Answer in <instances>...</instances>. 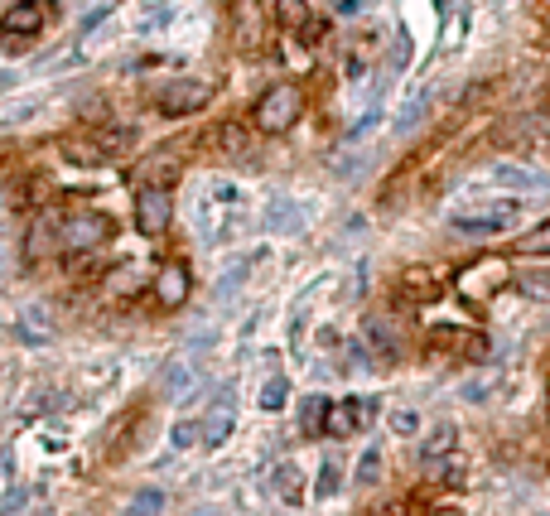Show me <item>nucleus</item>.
I'll list each match as a JSON object with an SVG mask.
<instances>
[{
	"label": "nucleus",
	"mask_w": 550,
	"mask_h": 516,
	"mask_svg": "<svg viewBox=\"0 0 550 516\" xmlns=\"http://www.w3.org/2000/svg\"><path fill=\"white\" fill-rule=\"evenodd\" d=\"M522 213V203L517 198H497V203H473V208H459L454 213V232H464V237H497V232H507L512 222Z\"/></svg>",
	"instance_id": "1"
},
{
	"label": "nucleus",
	"mask_w": 550,
	"mask_h": 516,
	"mask_svg": "<svg viewBox=\"0 0 550 516\" xmlns=\"http://www.w3.org/2000/svg\"><path fill=\"white\" fill-rule=\"evenodd\" d=\"M300 111H304V92L290 87V82H280V87H271V92L261 97V107H256V131H261V136H280V131H290V126L300 121Z\"/></svg>",
	"instance_id": "2"
},
{
	"label": "nucleus",
	"mask_w": 550,
	"mask_h": 516,
	"mask_svg": "<svg viewBox=\"0 0 550 516\" xmlns=\"http://www.w3.org/2000/svg\"><path fill=\"white\" fill-rule=\"evenodd\" d=\"M107 237L111 218H102V213H68L58 222V246L63 251H97V246H107Z\"/></svg>",
	"instance_id": "3"
},
{
	"label": "nucleus",
	"mask_w": 550,
	"mask_h": 516,
	"mask_svg": "<svg viewBox=\"0 0 550 516\" xmlns=\"http://www.w3.org/2000/svg\"><path fill=\"white\" fill-rule=\"evenodd\" d=\"M208 102H213V87L203 78H174L155 92V107L165 116H189V111H203Z\"/></svg>",
	"instance_id": "4"
},
{
	"label": "nucleus",
	"mask_w": 550,
	"mask_h": 516,
	"mask_svg": "<svg viewBox=\"0 0 550 516\" xmlns=\"http://www.w3.org/2000/svg\"><path fill=\"white\" fill-rule=\"evenodd\" d=\"M372 420H377V401H362V396H353V401H329L324 435L329 439H353V435H362Z\"/></svg>",
	"instance_id": "5"
},
{
	"label": "nucleus",
	"mask_w": 550,
	"mask_h": 516,
	"mask_svg": "<svg viewBox=\"0 0 550 516\" xmlns=\"http://www.w3.org/2000/svg\"><path fill=\"white\" fill-rule=\"evenodd\" d=\"M169 218H174V198H169L165 184H145L136 198V222L145 237H160L169 227Z\"/></svg>",
	"instance_id": "6"
},
{
	"label": "nucleus",
	"mask_w": 550,
	"mask_h": 516,
	"mask_svg": "<svg viewBox=\"0 0 550 516\" xmlns=\"http://www.w3.org/2000/svg\"><path fill=\"white\" fill-rule=\"evenodd\" d=\"M507 280V266L502 261H493V256H483V261H473L468 271H459V295L468 299H488Z\"/></svg>",
	"instance_id": "7"
},
{
	"label": "nucleus",
	"mask_w": 550,
	"mask_h": 516,
	"mask_svg": "<svg viewBox=\"0 0 550 516\" xmlns=\"http://www.w3.org/2000/svg\"><path fill=\"white\" fill-rule=\"evenodd\" d=\"M232 425H237V401H232V386H222L213 396V406H208V415H203V444L218 449L222 439L232 435Z\"/></svg>",
	"instance_id": "8"
},
{
	"label": "nucleus",
	"mask_w": 550,
	"mask_h": 516,
	"mask_svg": "<svg viewBox=\"0 0 550 516\" xmlns=\"http://www.w3.org/2000/svg\"><path fill=\"white\" fill-rule=\"evenodd\" d=\"M49 20V5L44 0H20V5H10L5 15H0V29L10 34V39H25V34H39Z\"/></svg>",
	"instance_id": "9"
},
{
	"label": "nucleus",
	"mask_w": 550,
	"mask_h": 516,
	"mask_svg": "<svg viewBox=\"0 0 550 516\" xmlns=\"http://www.w3.org/2000/svg\"><path fill=\"white\" fill-rule=\"evenodd\" d=\"M155 295H160V304H165V309H179V304L189 299V271H184L179 261H169L165 271L155 275Z\"/></svg>",
	"instance_id": "10"
},
{
	"label": "nucleus",
	"mask_w": 550,
	"mask_h": 516,
	"mask_svg": "<svg viewBox=\"0 0 550 516\" xmlns=\"http://www.w3.org/2000/svg\"><path fill=\"white\" fill-rule=\"evenodd\" d=\"M266 39V10L261 5H237V49H261Z\"/></svg>",
	"instance_id": "11"
},
{
	"label": "nucleus",
	"mask_w": 550,
	"mask_h": 516,
	"mask_svg": "<svg viewBox=\"0 0 550 516\" xmlns=\"http://www.w3.org/2000/svg\"><path fill=\"white\" fill-rule=\"evenodd\" d=\"M271 492L285 502V507H300V497H304L300 463H275V468H271Z\"/></svg>",
	"instance_id": "12"
},
{
	"label": "nucleus",
	"mask_w": 550,
	"mask_h": 516,
	"mask_svg": "<svg viewBox=\"0 0 550 516\" xmlns=\"http://www.w3.org/2000/svg\"><path fill=\"white\" fill-rule=\"evenodd\" d=\"M193 386H198V367H193V362H169L165 377H160V391H165V401H184Z\"/></svg>",
	"instance_id": "13"
},
{
	"label": "nucleus",
	"mask_w": 550,
	"mask_h": 516,
	"mask_svg": "<svg viewBox=\"0 0 550 516\" xmlns=\"http://www.w3.org/2000/svg\"><path fill=\"white\" fill-rule=\"evenodd\" d=\"M454 444H459V430H454L449 420H440V425L425 435V444H420V459H425V468H435L444 454H454Z\"/></svg>",
	"instance_id": "14"
},
{
	"label": "nucleus",
	"mask_w": 550,
	"mask_h": 516,
	"mask_svg": "<svg viewBox=\"0 0 550 516\" xmlns=\"http://www.w3.org/2000/svg\"><path fill=\"white\" fill-rule=\"evenodd\" d=\"M425 111H430V87H420V92H411V97H406V107L396 111L391 131H396V136H411L415 126L425 121Z\"/></svg>",
	"instance_id": "15"
},
{
	"label": "nucleus",
	"mask_w": 550,
	"mask_h": 516,
	"mask_svg": "<svg viewBox=\"0 0 550 516\" xmlns=\"http://www.w3.org/2000/svg\"><path fill=\"white\" fill-rule=\"evenodd\" d=\"M493 179H497V184H507V189H541V184H546V174L522 169V164H497Z\"/></svg>",
	"instance_id": "16"
},
{
	"label": "nucleus",
	"mask_w": 550,
	"mask_h": 516,
	"mask_svg": "<svg viewBox=\"0 0 550 516\" xmlns=\"http://www.w3.org/2000/svg\"><path fill=\"white\" fill-rule=\"evenodd\" d=\"M324 420H329V401H324V396H309V401H304V415H300V435L319 439L324 435Z\"/></svg>",
	"instance_id": "17"
},
{
	"label": "nucleus",
	"mask_w": 550,
	"mask_h": 516,
	"mask_svg": "<svg viewBox=\"0 0 550 516\" xmlns=\"http://www.w3.org/2000/svg\"><path fill=\"white\" fill-rule=\"evenodd\" d=\"M266 227H271V232H290V227H300L295 203H290V198H275L271 208H266Z\"/></svg>",
	"instance_id": "18"
},
{
	"label": "nucleus",
	"mask_w": 550,
	"mask_h": 516,
	"mask_svg": "<svg viewBox=\"0 0 550 516\" xmlns=\"http://www.w3.org/2000/svg\"><path fill=\"white\" fill-rule=\"evenodd\" d=\"M497 381H502V377H497L493 367H488V372H478V377H468L464 386H459V396H464V401H488V396H493V391H497Z\"/></svg>",
	"instance_id": "19"
},
{
	"label": "nucleus",
	"mask_w": 550,
	"mask_h": 516,
	"mask_svg": "<svg viewBox=\"0 0 550 516\" xmlns=\"http://www.w3.org/2000/svg\"><path fill=\"white\" fill-rule=\"evenodd\" d=\"M160 512H165V492L160 488H145L126 502V516H160Z\"/></svg>",
	"instance_id": "20"
},
{
	"label": "nucleus",
	"mask_w": 550,
	"mask_h": 516,
	"mask_svg": "<svg viewBox=\"0 0 550 516\" xmlns=\"http://www.w3.org/2000/svg\"><path fill=\"white\" fill-rule=\"evenodd\" d=\"M102 145H87V140H63V160H73V164H102Z\"/></svg>",
	"instance_id": "21"
},
{
	"label": "nucleus",
	"mask_w": 550,
	"mask_h": 516,
	"mask_svg": "<svg viewBox=\"0 0 550 516\" xmlns=\"http://www.w3.org/2000/svg\"><path fill=\"white\" fill-rule=\"evenodd\" d=\"M285 401H290V381L285 377H271L261 386V410H280Z\"/></svg>",
	"instance_id": "22"
},
{
	"label": "nucleus",
	"mask_w": 550,
	"mask_h": 516,
	"mask_svg": "<svg viewBox=\"0 0 550 516\" xmlns=\"http://www.w3.org/2000/svg\"><path fill=\"white\" fill-rule=\"evenodd\" d=\"M517 251H526V256H550V222H541L536 232H526Z\"/></svg>",
	"instance_id": "23"
},
{
	"label": "nucleus",
	"mask_w": 550,
	"mask_h": 516,
	"mask_svg": "<svg viewBox=\"0 0 550 516\" xmlns=\"http://www.w3.org/2000/svg\"><path fill=\"white\" fill-rule=\"evenodd\" d=\"M377 478H382V454H377V449H367V454L358 459V483H362V488H372Z\"/></svg>",
	"instance_id": "24"
},
{
	"label": "nucleus",
	"mask_w": 550,
	"mask_h": 516,
	"mask_svg": "<svg viewBox=\"0 0 550 516\" xmlns=\"http://www.w3.org/2000/svg\"><path fill=\"white\" fill-rule=\"evenodd\" d=\"M338 488H343V468L329 459L324 468H319V497H333Z\"/></svg>",
	"instance_id": "25"
},
{
	"label": "nucleus",
	"mask_w": 550,
	"mask_h": 516,
	"mask_svg": "<svg viewBox=\"0 0 550 516\" xmlns=\"http://www.w3.org/2000/svg\"><path fill=\"white\" fill-rule=\"evenodd\" d=\"M174 444H179V449H189V444H203V425H193V420H179V425H174Z\"/></svg>",
	"instance_id": "26"
},
{
	"label": "nucleus",
	"mask_w": 550,
	"mask_h": 516,
	"mask_svg": "<svg viewBox=\"0 0 550 516\" xmlns=\"http://www.w3.org/2000/svg\"><path fill=\"white\" fill-rule=\"evenodd\" d=\"M367 338H372V343H377V348H382L386 357H396V338L386 333V324H382V319H372V324H367Z\"/></svg>",
	"instance_id": "27"
},
{
	"label": "nucleus",
	"mask_w": 550,
	"mask_h": 516,
	"mask_svg": "<svg viewBox=\"0 0 550 516\" xmlns=\"http://www.w3.org/2000/svg\"><path fill=\"white\" fill-rule=\"evenodd\" d=\"M391 430H396V435H415V430H420V415H415V410H391Z\"/></svg>",
	"instance_id": "28"
},
{
	"label": "nucleus",
	"mask_w": 550,
	"mask_h": 516,
	"mask_svg": "<svg viewBox=\"0 0 550 516\" xmlns=\"http://www.w3.org/2000/svg\"><path fill=\"white\" fill-rule=\"evenodd\" d=\"M522 290H526L531 299H550V275H526Z\"/></svg>",
	"instance_id": "29"
},
{
	"label": "nucleus",
	"mask_w": 550,
	"mask_h": 516,
	"mask_svg": "<svg viewBox=\"0 0 550 516\" xmlns=\"http://www.w3.org/2000/svg\"><path fill=\"white\" fill-rule=\"evenodd\" d=\"M145 15H150V20H140V29H160V25H169V20H174V10H169V5H150Z\"/></svg>",
	"instance_id": "30"
},
{
	"label": "nucleus",
	"mask_w": 550,
	"mask_h": 516,
	"mask_svg": "<svg viewBox=\"0 0 550 516\" xmlns=\"http://www.w3.org/2000/svg\"><path fill=\"white\" fill-rule=\"evenodd\" d=\"M430 473H435L440 483H464V463H459V459L444 463V468H430Z\"/></svg>",
	"instance_id": "31"
},
{
	"label": "nucleus",
	"mask_w": 550,
	"mask_h": 516,
	"mask_svg": "<svg viewBox=\"0 0 550 516\" xmlns=\"http://www.w3.org/2000/svg\"><path fill=\"white\" fill-rule=\"evenodd\" d=\"M333 15H338V20H358V15H367V5H358V0H343V5H333Z\"/></svg>",
	"instance_id": "32"
},
{
	"label": "nucleus",
	"mask_w": 550,
	"mask_h": 516,
	"mask_svg": "<svg viewBox=\"0 0 550 516\" xmlns=\"http://www.w3.org/2000/svg\"><path fill=\"white\" fill-rule=\"evenodd\" d=\"M107 15H111V5H92V10L83 15V29H97L102 20H107Z\"/></svg>",
	"instance_id": "33"
},
{
	"label": "nucleus",
	"mask_w": 550,
	"mask_h": 516,
	"mask_svg": "<svg viewBox=\"0 0 550 516\" xmlns=\"http://www.w3.org/2000/svg\"><path fill=\"white\" fill-rule=\"evenodd\" d=\"M193 516H222V512H193Z\"/></svg>",
	"instance_id": "34"
},
{
	"label": "nucleus",
	"mask_w": 550,
	"mask_h": 516,
	"mask_svg": "<svg viewBox=\"0 0 550 516\" xmlns=\"http://www.w3.org/2000/svg\"><path fill=\"white\" fill-rule=\"evenodd\" d=\"M0 208H5V193H0Z\"/></svg>",
	"instance_id": "35"
}]
</instances>
